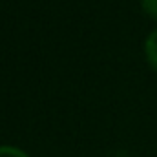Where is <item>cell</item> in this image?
Here are the masks:
<instances>
[{"mask_svg":"<svg viewBox=\"0 0 157 157\" xmlns=\"http://www.w3.org/2000/svg\"><path fill=\"white\" fill-rule=\"evenodd\" d=\"M144 49H146V57H148V62L152 64V68L157 70V28L146 37V44H144Z\"/></svg>","mask_w":157,"mask_h":157,"instance_id":"6da1fadb","label":"cell"},{"mask_svg":"<svg viewBox=\"0 0 157 157\" xmlns=\"http://www.w3.org/2000/svg\"><path fill=\"white\" fill-rule=\"evenodd\" d=\"M0 157H29L24 150L17 148V146H7V144H2L0 146Z\"/></svg>","mask_w":157,"mask_h":157,"instance_id":"7a4b0ae2","label":"cell"},{"mask_svg":"<svg viewBox=\"0 0 157 157\" xmlns=\"http://www.w3.org/2000/svg\"><path fill=\"white\" fill-rule=\"evenodd\" d=\"M143 7L150 17L157 18V0H143Z\"/></svg>","mask_w":157,"mask_h":157,"instance_id":"3957f363","label":"cell"}]
</instances>
